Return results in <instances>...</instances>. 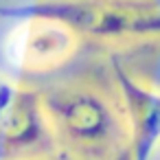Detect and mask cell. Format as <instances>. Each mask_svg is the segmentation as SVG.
<instances>
[{
  "label": "cell",
  "mask_w": 160,
  "mask_h": 160,
  "mask_svg": "<svg viewBox=\"0 0 160 160\" xmlns=\"http://www.w3.org/2000/svg\"><path fill=\"white\" fill-rule=\"evenodd\" d=\"M40 101L57 149L75 160H108L127 145L116 90L105 81L68 79L40 90Z\"/></svg>",
  "instance_id": "1"
},
{
  "label": "cell",
  "mask_w": 160,
  "mask_h": 160,
  "mask_svg": "<svg viewBox=\"0 0 160 160\" xmlns=\"http://www.w3.org/2000/svg\"><path fill=\"white\" fill-rule=\"evenodd\" d=\"M0 18H48L70 29L81 42L105 46L147 44L160 33L156 0H29L0 7Z\"/></svg>",
  "instance_id": "2"
},
{
  "label": "cell",
  "mask_w": 160,
  "mask_h": 160,
  "mask_svg": "<svg viewBox=\"0 0 160 160\" xmlns=\"http://www.w3.org/2000/svg\"><path fill=\"white\" fill-rule=\"evenodd\" d=\"M81 40L64 24L48 18L16 20L2 42V55L11 70L40 75L62 68L79 51Z\"/></svg>",
  "instance_id": "3"
},
{
  "label": "cell",
  "mask_w": 160,
  "mask_h": 160,
  "mask_svg": "<svg viewBox=\"0 0 160 160\" xmlns=\"http://www.w3.org/2000/svg\"><path fill=\"white\" fill-rule=\"evenodd\" d=\"M53 151L59 149L44 114L40 90L18 83L0 118V160H35Z\"/></svg>",
  "instance_id": "4"
},
{
  "label": "cell",
  "mask_w": 160,
  "mask_h": 160,
  "mask_svg": "<svg viewBox=\"0 0 160 160\" xmlns=\"http://www.w3.org/2000/svg\"><path fill=\"white\" fill-rule=\"evenodd\" d=\"M112 81L127 132V147L134 160H149L158 147L160 97L156 86L138 79L125 64H112Z\"/></svg>",
  "instance_id": "5"
},
{
  "label": "cell",
  "mask_w": 160,
  "mask_h": 160,
  "mask_svg": "<svg viewBox=\"0 0 160 160\" xmlns=\"http://www.w3.org/2000/svg\"><path fill=\"white\" fill-rule=\"evenodd\" d=\"M16 88H18V83H13L5 75H0V118L5 116V112H7V108H9V103L16 94Z\"/></svg>",
  "instance_id": "6"
},
{
  "label": "cell",
  "mask_w": 160,
  "mask_h": 160,
  "mask_svg": "<svg viewBox=\"0 0 160 160\" xmlns=\"http://www.w3.org/2000/svg\"><path fill=\"white\" fill-rule=\"evenodd\" d=\"M108 160H134V156H132V151H129V147L125 145L123 149H118L114 156H110Z\"/></svg>",
  "instance_id": "7"
},
{
  "label": "cell",
  "mask_w": 160,
  "mask_h": 160,
  "mask_svg": "<svg viewBox=\"0 0 160 160\" xmlns=\"http://www.w3.org/2000/svg\"><path fill=\"white\" fill-rule=\"evenodd\" d=\"M35 160H75V158L68 156V153H64V151H53V153L42 156V158H35Z\"/></svg>",
  "instance_id": "8"
}]
</instances>
